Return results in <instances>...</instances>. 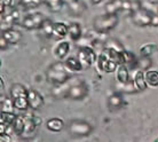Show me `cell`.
I'll list each match as a JSON object with an SVG mask.
<instances>
[{
	"label": "cell",
	"mask_w": 158,
	"mask_h": 142,
	"mask_svg": "<svg viewBox=\"0 0 158 142\" xmlns=\"http://www.w3.org/2000/svg\"><path fill=\"white\" fill-rule=\"evenodd\" d=\"M52 93L57 99H70L73 101H80L88 95L89 88L87 86L86 81L77 77H71L65 83L55 85Z\"/></svg>",
	"instance_id": "1"
},
{
	"label": "cell",
	"mask_w": 158,
	"mask_h": 142,
	"mask_svg": "<svg viewBox=\"0 0 158 142\" xmlns=\"http://www.w3.org/2000/svg\"><path fill=\"white\" fill-rule=\"evenodd\" d=\"M72 76L70 73V70L68 69L65 63L62 62V61L53 63L46 70V78L53 85H59V84L65 83Z\"/></svg>",
	"instance_id": "2"
},
{
	"label": "cell",
	"mask_w": 158,
	"mask_h": 142,
	"mask_svg": "<svg viewBox=\"0 0 158 142\" xmlns=\"http://www.w3.org/2000/svg\"><path fill=\"white\" fill-rule=\"evenodd\" d=\"M118 22L119 19L117 14H107L106 13L104 15L95 17L94 22H93V27H94V30L98 33L104 35V33H108L109 31H111L112 29H115Z\"/></svg>",
	"instance_id": "3"
},
{
	"label": "cell",
	"mask_w": 158,
	"mask_h": 142,
	"mask_svg": "<svg viewBox=\"0 0 158 142\" xmlns=\"http://www.w3.org/2000/svg\"><path fill=\"white\" fill-rule=\"evenodd\" d=\"M118 65L119 64L111 57L109 49L106 47L103 48L101 53L99 54V57H98V68L100 70H102L103 72L110 73V72H114L115 70H117Z\"/></svg>",
	"instance_id": "4"
},
{
	"label": "cell",
	"mask_w": 158,
	"mask_h": 142,
	"mask_svg": "<svg viewBox=\"0 0 158 142\" xmlns=\"http://www.w3.org/2000/svg\"><path fill=\"white\" fill-rule=\"evenodd\" d=\"M77 57L80 61V63L83 64L84 69H88L89 67L93 65L95 61H98V55L95 53V49L91 46L79 48Z\"/></svg>",
	"instance_id": "5"
},
{
	"label": "cell",
	"mask_w": 158,
	"mask_h": 142,
	"mask_svg": "<svg viewBox=\"0 0 158 142\" xmlns=\"http://www.w3.org/2000/svg\"><path fill=\"white\" fill-rule=\"evenodd\" d=\"M92 131V125L85 120H72L69 124V132L73 136H87L91 134Z\"/></svg>",
	"instance_id": "6"
},
{
	"label": "cell",
	"mask_w": 158,
	"mask_h": 142,
	"mask_svg": "<svg viewBox=\"0 0 158 142\" xmlns=\"http://www.w3.org/2000/svg\"><path fill=\"white\" fill-rule=\"evenodd\" d=\"M25 126H24L23 133L21 134V138L23 139H31L33 136H36L37 130L39 127L40 120L38 117H35L32 115H29V116H25Z\"/></svg>",
	"instance_id": "7"
},
{
	"label": "cell",
	"mask_w": 158,
	"mask_h": 142,
	"mask_svg": "<svg viewBox=\"0 0 158 142\" xmlns=\"http://www.w3.org/2000/svg\"><path fill=\"white\" fill-rule=\"evenodd\" d=\"M46 20V17L41 13H33L30 15L25 16L23 21L21 22V25L27 30H38L41 28L44 21Z\"/></svg>",
	"instance_id": "8"
},
{
	"label": "cell",
	"mask_w": 158,
	"mask_h": 142,
	"mask_svg": "<svg viewBox=\"0 0 158 142\" xmlns=\"http://www.w3.org/2000/svg\"><path fill=\"white\" fill-rule=\"evenodd\" d=\"M132 20L138 27H149L151 25V20H152V12L148 10L146 8H140L139 10L131 14Z\"/></svg>",
	"instance_id": "9"
},
{
	"label": "cell",
	"mask_w": 158,
	"mask_h": 142,
	"mask_svg": "<svg viewBox=\"0 0 158 142\" xmlns=\"http://www.w3.org/2000/svg\"><path fill=\"white\" fill-rule=\"evenodd\" d=\"M28 99L29 106H30L32 110H39L40 108L44 106V104H45L44 98L41 96L39 92H37L36 90H29Z\"/></svg>",
	"instance_id": "10"
},
{
	"label": "cell",
	"mask_w": 158,
	"mask_h": 142,
	"mask_svg": "<svg viewBox=\"0 0 158 142\" xmlns=\"http://www.w3.org/2000/svg\"><path fill=\"white\" fill-rule=\"evenodd\" d=\"M1 36H2L10 45L19 44L21 40H22V33H21L20 31L14 30V29H12V28L2 29V30H1Z\"/></svg>",
	"instance_id": "11"
},
{
	"label": "cell",
	"mask_w": 158,
	"mask_h": 142,
	"mask_svg": "<svg viewBox=\"0 0 158 142\" xmlns=\"http://www.w3.org/2000/svg\"><path fill=\"white\" fill-rule=\"evenodd\" d=\"M64 5L68 6L69 10L75 16H80L85 10V5L81 0H63Z\"/></svg>",
	"instance_id": "12"
},
{
	"label": "cell",
	"mask_w": 158,
	"mask_h": 142,
	"mask_svg": "<svg viewBox=\"0 0 158 142\" xmlns=\"http://www.w3.org/2000/svg\"><path fill=\"white\" fill-rule=\"evenodd\" d=\"M124 106V99H123L120 92H116L108 98V106L111 111L119 110Z\"/></svg>",
	"instance_id": "13"
},
{
	"label": "cell",
	"mask_w": 158,
	"mask_h": 142,
	"mask_svg": "<svg viewBox=\"0 0 158 142\" xmlns=\"http://www.w3.org/2000/svg\"><path fill=\"white\" fill-rule=\"evenodd\" d=\"M138 57L134 53H132L130 51H125L122 52V61L123 64H126L130 69H136V65H138Z\"/></svg>",
	"instance_id": "14"
},
{
	"label": "cell",
	"mask_w": 158,
	"mask_h": 142,
	"mask_svg": "<svg viewBox=\"0 0 158 142\" xmlns=\"http://www.w3.org/2000/svg\"><path fill=\"white\" fill-rule=\"evenodd\" d=\"M117 81L120 84H126L131 80L130 68L126 64H119L117 68Z\"/></svg>",
	"instance_id": "15"
},
{
	"label": "cell",
	"mask_w": 158,
	"mask_h": 142,
	"mask_svg": "<svg viewBox=\"0 0 158 142\" xmlns=\"http://www.w3.org/2000/svg\"><path fill=\"white\" fill-rule=\"evenodd\" d=\"M20 20V12L13 8L10 12L8 13L7 15L6 14H2L1 15V22H2V25L4 24H8V25H14L19 22Z\"/></svg>",
	"instance_id": "16"
},
{
	"label": "cell",
	"mask_w": 158,
	"mask_h": 142,
	"mask_svg": "<svg viewBox=\"0 0 158 142\" xmlns=\"http://www.w3.org/2000/svg\"><path fill=\"white\" fill-rule=\"evenodd\" d=\"M123 4L124 0H110L104 6V10L107 14H118L120 10H123Z\"/></svg>",
	"instance_id": "17"
},
{
	"label": "cell",
	"mask_w": 158,
	"mask_h": 142,
	"mask_svg": "<svg viewBox=\"0 0 158 142\" xmlns=\"http://www.w3.org/2000/svg\"><path fill=\"white\" fill-rule=\"evenodd\" d=\"M67 35H69V25H67L64 22H56L54 24L53 36L57 39H62Z\"/></svg>",
	"instance_id": "18"
},
{
	"label": "cell",
	"mask_w": 158,
	"mask_h": 142,
	"mask_svg": "<svg viewBox=\"0 0 158 142\" xmlns=\"http://www.w3.org/2000/svg\"><path fill=\"white\" fill-rule=\"evenodd\" d=\"M69 36L73 41H78L83 37L81 25L78 22H71L69 24Z\"/></svg>",
	"instance_id": "19"
},
{
	"label": "cell",
	"mask_w": 158,
	"mask_h": 142,
	"mask_svg": "<svg viewBox=\"0 0 158 142\" xmlns=\"http://www.w3.org/2000/svg\"><path fill=\"white\" fill-rule=\"evenodd\" d=\"M133 80H134V84L136 88H138V91H146L147 88H148V83H147L146 80V76H144L142 70L136 71V73L133 77Z\"/></svg>",
	"instance_id": "20"
},
{
	"label": "cell",
	"mask_w": 158,
	"mask_h": 142,
	"mask_svg": "<svg viewBox=\"0 0 158 142\" xmlns=\"http://www.w3.org/2000/svg\"><path fill=\"white\" fill-rule=\"evenodd\" d=\"M10 98L13 100L20 96H27L29 94V90L25 88V86H23L22 84H14L10 87Z\"/></svg>",
	"instance_id": "21"
},
{
	"label": "cell",
	"mask_w": 158,
	"mask_h": 142,
	"mask_svg": "<svg viewBox=\"0 0 158 142\" xmlns=\"http://www.w3.org/2000/svg\"><path fill=\"white\" fill-rule=\"evenodd\" d=\"M46 127L51 132H60V131L63 130L64 127V122L61 118H51L48 119L47 123H46Z\"/></svg>",
	"instance_id": "22"
},
{
	"label": "cell",
	"mask_w": 158,
	"mask_h": 142,
	"mask_svg": "<svg viewBox=\"0 0 158 142\" xmlns=\"http://www.w3.org/2000/svg\"><path fill=\"white\" fill-rule=\"evenodd\" d=\"M69 52H70V43L68 41H62L55 47V55L60 60H63Z\"/></svg>",
	"instance_id": "23"
},
{
	"label": "cell",
	"mask_w": 158,
	"mask_h": 142,
	"mask_svg": "<svg viewBox=\"0 0 158 142\" xmlns=\"http://www.w3.org/2000/svg\"><path fill=\"white\" fill-rule=\"evenodd\" d=\"M64 63H65L67 68L70 71H76V72H77V71L84 70L83 64L80 63V61L78 60V57H75V56L68 57V59L64 61Z\"/></svg>",
	"instance_id": "24"
},
{
	"label": "cell",
	"mask_w": 158,
	"mask_h": 142,
	"mask_svg": "<svg viewBox=\"0 0 158 142\" xmlns=\"http://www.w3.org/2000/svg\"><path fill=\"white\" fill-rule=\"evenodd\" d=\"M104 47L112 49V51L115 52H118V53H122V52L125 51V48L122 45V43L118 39H116V38H108L104 41Z\"/></svg>",
	"instance_id": "25"
},
{
	"label": "cell",
	"mask_w": 158,
	"mask_h": 142,
	"mask_svg": "<svg viewBox=\"0 0 158 142\" xmlns=\"http://www.w3.org/2000/svg\"><path fill=\"white\" fill-rule=\"evenodd\" d=\"M24 126H25V118H24V116L17 115L16 119L12 124L13 131H14L19 136H21V134L23 133V131H24Z\"/></svg>",
	"instance_id": "26"
},
{
	"label": "cell",
	"mask_w": 158,
	"mask_h": 142,
	"mask_svg": "<svg viewBox=\"0 0 158 142\" xmlns=\"http://www.w3.org/2000/svg\"><path fill=\"white\" fill-rule=\"evenodd\" d=\"M44 4L48 7V9L53 13H59L62 10L64 5L63 0H44Z\"/></svg>",
	"instance_id": "27"
},
{
	"label": "cell",
	"mask_w": 158,
	"mask_h": 142,
	"mask_svg": "<svg viewBox=\"0 0 158 142\" xmlns=\"http://www.w3.org/2000/svg\"><path fill=\"white\" fill-rule=\"evenodd\" d=\"M117 88H118L119 92H122V93H126V94H132V93L138 92V88H136V86H135L134 80H133V79H131L130 81L126 83V84L118 83Z\"/></svg>",
	"instance_id": "28"
},
{
	"label": "cell",
	"mask_w": 158,
	"mask_h": 142,
	"mask_svg": "<svg viewBox=\"0 0 158 142\" xmlns=\"http://www.w3.org/2000/svg\"><path fill=\"white\" fill-rule=\"evenodd\" d=\"M54 24L53 23V21L49 20V19H46V20L44 21L43 25H41V28L39 29L41 33H43L45 37H53V31H54Z\"/></svg>",
	"instance_id": "29"
},
{
	"label": "cell",
	"mask_w": 158,
	"mask_h": 142,
	"mask_svg": "<svg viewBox=\"0 0 158 142\" xmlns=\"http://www.w3.org/2000/svg\"><path fill=\"white\" fill-rule=\"evenodd\" d=\"M158 46L156 44H147L140 48V55L144 57H151L157 52Z\"/></svg>",
	"instance_id": "30"
},
{
	"label": "cell",
	"mask_w": 158,
	"mask_h": 142,
	"mask_svg": "<svg viewBox=\"0 0 158 142\" xmlns=\"http://www.w3.org/2000/svg\"><path fill=\"white\" fill-rule=\"evenodd\" d=\"M14 102V106L15 109L20 111H25L28 108H30L29 106V99H28V95L27 96H20V98H16V99L13 100Z\"/></svg>",
	"instance_id": "31"
},
{
	"label": "cell",
	"mask_w": 158,
	"mask_h": 142,
	"mask_svg": "<svg viewBox=\"0 0 158 142\" xmlns=\"http://www.w3.org/2000/svg\"><path fill=\"white\" fill-rule=\"evenodd\" d=\"M146 80L148 85L152 87H158V71L157 70H147L146 73Z\"/></svg>",
	"instance_id": "32"
},
{
	"label": "cell",
	"mask_w": 158,
	"mask_h": 142,
	"mask_svg": "<svg viewBox=\"0 0 158 142\" xmlns=\"http://www.w3.org/2000/svg\"><path fill=\"white\" fill-rule=\"evenodd\" d=\"M17 115H15L13 111H1V116H0V122L6 123L8 125L12 126V124L16 119Z\"/></svg>",
	"instance_id": "33"
},
{
	"label": "cell",
	"mask_w": 158,
	"mask_h": 142,
	"mask_svg": "<svg viewBox=\"0 0 158 142\" xmlns=\"http://www.w3.org/2000/svg\"><path fill=\"white\" fill-rule=\"evenodd\" d=\"M15 106L12 98H6L1 94V111H13Z\"/></svg>",
	"instance_id": "34"
},
{
	"label": "cell",
	"mask_w": 158,
	"mask_h": 142,
	"mask_svg": "<svg viewBox=\"0 0 158 142\" xmlns=\"http://www.w3.org/2000/svg\"><path fill=\"white\" fill-rule=\"evenodd\" d=\"M151 59L150 57H144V56H141L140 59L138 60V65H136V69L138 70H149L151 67Z\"/></svg>",
	"instance_id": "35"
},
{
	"label": "cell",
	"mask_w": 158,
	"mask_h": 142,
	"mask_svg": "<svg viewBox=\"0 0 158 142\" xmlns=\"http://www.w3.org/2000/svg\"><path fill=\"white\" fill-rule=\"evenodd\" d=\"M20 4L24 8H36L44 4V0H20Z\"/></svg>",
	"instance_id": "36"
},
{
	"label": "cell",
	"mask_w": 158,
	"mask_h": 142,
	"mask_svg": "<svg viewBox=\"0 0 158 142\" xmlns=\"http://www.w3.org/2000/svg\"><path fill=\"white\" fill-rule=\"evenodd\" d=\"M140 8H142L140 0H131V14L139 10Z\"/></svg>",
	"instance_id": "37"
},
{
	"label": "cell",
	"mask_w": 158,
	"mask_h": 142,
	"mask_svg": "<svg viewBox=\"0 0 158 142\" xmlns=\"http://www.w3.org/2000/svg\"><path fill=\"white\" fill-rule=\"evenodd\" d=\"M12 2L13 0H0V12H1V14H4L6 8L12 6Z\"/></svg>",
	"instance_id": "38"
},
{
	"label": "cell",
	"mask_w": 158,
	"mask_h": 142,
	"mask_svg": "<svg viewBox=\"0 0 158 142\" xmlns=\"http://www.w3.org/2000/svg\"><path fill=\"white\" fill-rule=\"evenodd\" d=\"M8 45H10V44L8 43L7 40L5 39L4 37L1 36V37H0V48H1V51H5V49H7Z\"/></svg>",
	"instance_id": "39"
},
{
	"label": "cell",
	"mask_w": 158,
	"mask_h": 142,
	"mask_svg": "<svg viewBox=\"0 0 158 142\" xmlns=\"http://www.w3.org/2000/svg\"><path fill=\"white\" fill-rule=\"evenodd\" d=\"M151 25H152V27H158V13H152Z\"/></svg>",
	"instance_id": "40"
},
{
	"label": "cell",
	"mask_w": 158,
	"mask_h": 142,
	"mask_svg": "<svg viewBox=\"0 0 158 142\" xmlns=\"http://www.w3.org/2000/svg\"><path fill=\"white\" fill-rule=\"evenodd\" d=\"M10 141H12V139H10V136L7 133L0 134V142H10Z\"/></svg>",
	"instance_id": "41"
},
{
	"label": "cell",
	"mask_w": 158,
	"mask_h": 142,
	"mask_svg": "<svg viewBox=\"0 0 158 142\" xmlns=\"http://www.w3.org/2000/svg\"><path fill=\"white\" fill-rule=\"evenodd\" d=\"M91 1H92V4L98 5V4H100V2H102L103 0H91Z\"/></svg>",
	"instance_id": "42"
},
{
	"label": "cell",
	"mask_w": 158,
	"mask_h": 142,
	"mask_svg": "<svg viewBox=\"0 0 158 142\" xmlns=\"http://www.w3.org/2000/svg\"><path fill=\"white\" fill-rule=\"evenodd\" d=\"M0 85H1V93L4 92V88H5V86H4V80L2 79H0Z\"/></svg>",
	"instance_id": "43"
},
{
	"label": "cell",
	"mask_w": 158,
	"mask_h": 142,
	"mask_svg": "<svg viewBox=\"0 0 158 142\" xmlns=\"http://www.w3.org/2000/svg\"><path fill=\"white\" fill-rule=\"evenodd\" d=\"M148 1L152 5H158V0H148Z\"/></svg>",
	"instance_id": "44"
},
{
	"label": "cell",
	"mask_w": 158,
	"mask_h": 142,
	"mask_svg": "<svg viewBox=\"0 0 158 142\" xmlns=\"http://www.w3.org/2000/svg\"><path fill=\"white\" fill-rule=\"evenodd\" d=\"M156 141H157V142H158V139H156Z\"/></svg>",
	"instance_id": "45"
},
{
	"label": "cell",
	"mask_w": 158,
	"mask_h": 142,
	"mask_svg": "<svg viewBox=\"0 0 158 142\" xmlns=\"http://www.w3.org/2000/svg\"><path fill=\"white\" fill-rule=\"evenodd\" d=\"M157 6H158V5H157Z\"/></svg>",
	"instance_id": "46"
}]
</instances>
